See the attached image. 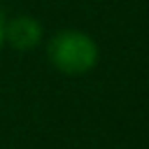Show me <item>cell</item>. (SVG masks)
Segmentation results:
<instances>
[{
  "instance_id": "cell-1",
  "label": "cell",
  "mask_w": 149,
  "mask_h": 149,
  "mask_svg": "<svg viewBox=\"0 0 149 149\" xmlns=\"http://www.w3.org/2000/svg\"><path fill=\"white\" fill-rule=\"evenodd\" d=\"M49 61L56 70L65 74H81L88 72L98 61V47L95 42L79 30H61L49 40L47 47Z\"/></svg>"
},
{
  "instance_id": "cell-2",
  "label": "cell",
  "mask_w": 149,
  "mask_h": 149,
  "mask_svg": "<svg viewBox=\"0 0 149 149\" xmlns=\"http://www.w3.org/2000/svg\"><path fill=\"white\" fill-rule=\"evenodd\" d=\"M42 37V26L30 16H16L5 23V40L14 49H33Z\"/></svg>"
},
{
  "instance_id": "cell-3",
  "label": "cell",
  "mask_w": 149,
  "mask_h": 149,
  "mask_svg": "<svg viewBox=\"0 0 149 149\" xmlns=\"http://www.w3.org/2000/svg\"><path fill=\"white\" fill-rule=\"evenodd\" d=\"M5 40V16H2V12H0V42Z\"/></svg>"
}]
</instances>
